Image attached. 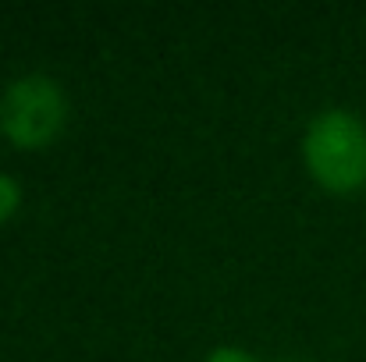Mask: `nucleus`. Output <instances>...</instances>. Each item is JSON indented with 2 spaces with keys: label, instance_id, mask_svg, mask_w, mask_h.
<instances>
[{
  "label": "nucleus",
  "instance_id": "7ed1b4c3",
  "mask_svg": "<svg viewBox=\"0 0 366 362\" xmlns=\"http://www.w3.org/2000/svg\"><path fill=\"white\" fill-rule=\"evenodd\" d=\"M18 199H21V188H18V181H14L11 174H0V221L14 213Z\"/></svg>",
  "mask_w": 366,
  "mask_h": 362
},
{
  "label": "nucleus",
  "instance_id": "20e7f679",
  "mask_svg": "<svg viewBox=\"0 0 366 362\" xmlns=\"http://www.w3.org/2000/svg\"><path fill=\"white\" fill-rule=\"evenodd\" d=\"M207 362H256L249 352H242V348H232V345H224V348H214L210 356H207Z\"/></svg>",
  "mask_w": 366,
  "mask_h": 362
},
{
  "label": "nucleus",
  "instance_id": "f03ea898",
  "mask_svg": "<svg viewBox=\"0 0 366 362\" xmlns=\"http://www.w3.org/2000/svg\"><path fill=\"white\" fill-rule=\"evenodd\" d=\"M68 118V96L43 71L18 75L0 93V131L14 146H46Z\"/></svg>",
  "mask_w": 366,
  "mask_h": 362
},
{
  "label": "nucleus",
  "instance_id": "f257e3e1",
  "mask_svg": "<svg viewBox=\"0 0 366 362\" xmlns=\"http://www.w3.org/2000/svg\"><path fill=\"white\" fill-rule=\"evenodd\" d=\"M302 149L313 178L327 188H356L366 181V124L356 114L342 107L320 111L306 128Z\"/></svg>",
  "mask_w": 366,
  "mask_h": 362
}]
</instances>
